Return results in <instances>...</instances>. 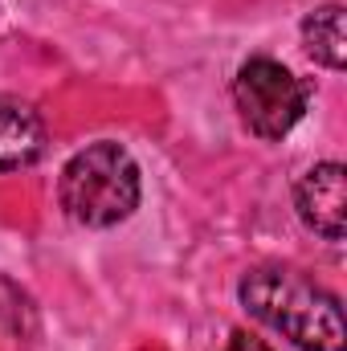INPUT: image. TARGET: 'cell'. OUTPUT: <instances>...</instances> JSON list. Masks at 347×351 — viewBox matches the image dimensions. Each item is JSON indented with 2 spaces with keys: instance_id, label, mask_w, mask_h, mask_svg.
<instances>
[{
  "instance_id": "6",
  "label": "cell",
  "mask_w": 347,
  "mask_h": 351,
  "mask_svg": "<svg viewBox=\"0 0 347 351\" xmlns=\"http://www.w3.org/2000/svg\"><path fill=\"white\" fill-rule=\"evenodd\" d=\"M302 49L327 66V70H347V33H344V4H319L302 16Z\"/></svg>"
},
{
  "instance_id": "2",
  "label": "cell",
  "mask_w": 347,
  "mask_h": 351,
  "mask_svg": "<svg viewBox=\"0 0 347 351\" xmlns=\"http://www.w3.org/2000/svg\"><path fill=\"white\" fill-rule=\"evenodd\" d=\"M143 196V176L135 156L115 143V139H98L86 143L82 152H74L66 160V168L58 176V204L74 225L86 229H115L123 225Z\"/></svg>"
},
{
  "instance_id": "7",
  "label": "cell",
  "mask_w": 347,
  "mask_h": 351,
  "mask_svg": "<svg viewBox=\"0 0 347 351\" xmlns=\"http://www.w3.org/2000/svg\"><path fill=\"white\" fill-rule=\"evenodd\" d=\"M229 351H274V348H270L265 339H258V335H250V331H233Z\"/></svg>"
},
{
  "instance_id": "1",
  "label": "cell",
  "mask_w": 347,
  "mask_h": 351,
  "mask_svg": "<svg viewBox=\"0 0 347 351\" xmlns=\"http://www.w3.org/2000/svg\"><path fill=\"white\" fill-rule=\"evenodd\" d=\"M241 306L298 351H347L344 306L331 290L294 269L258 265L237 282Z\"/></svg>"
},
{
  "instance_id": "3",
  "label": "cell",
  "mask_w": 347,
  "mask_h": 351,
  "mask_svg": "<svg viewBox=\"0 0 347 351\" xmlns=\"http://www.w3.org/2000/svg\"><path fill=\"white\" fill-rule=\"evenodd\" d=\"M233 102L241 110V123L258 139L274 143L302 123L311 106V86L274 58H250L233 78Z\"/></svg>"
},
{
  "instance_id": "5",
  "label": "cell",
  "mask_w": 347,
  "mask_h": 351,
  "mask_svg": "<svg viewBox=\"0 0 347 351\" xmlns=\"http://www.w3.org/2000/svg\"><path fill=\"white\" fill-rule=\"evenodd\" d=\"M45 143H49V131L37 106L25 98L0 94V172L33 168L45 156Z\"/></svg>"
},
{
  "instance_id": "4",
  "label": "cell",
  "mask_w": 347,
  "mask_h": 351,
  "mask_svg": "<svg viewBox=\"0 0 347 351\" xmlns=\"http://www.w3.org/2000/svg\"><path fill=\"white\" fill-rule=\"evenodd\" d=\"M347 172L339 160H323V164H315V168H307V172L298 176V184H294V208H298V221L315 233V237H323V241H331V245H339L347 237Z\"/></svg>"
}]
</instances>
